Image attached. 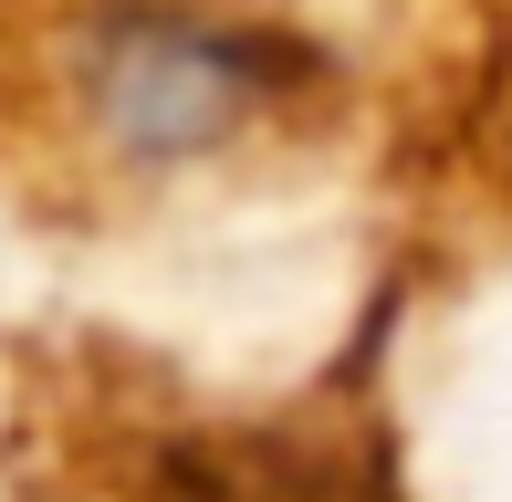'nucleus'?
<instances>
[{
    "instance_id": "f257e3e1",
    "label": "nucleus",
    "mask_w": 512,
    "mask_h": 502,
    "mask_svg": "<svg viewBox=\"0 0 512 502\" xmlns=\"http://www.w3.org/2000/svg\"><path fill=\"white\" fill-rule=\"evenodd\" d=\"M84 84H95V126L126 157H199L272 95V53L199 11H115Z\"/></svg>"
}]
</instances>
